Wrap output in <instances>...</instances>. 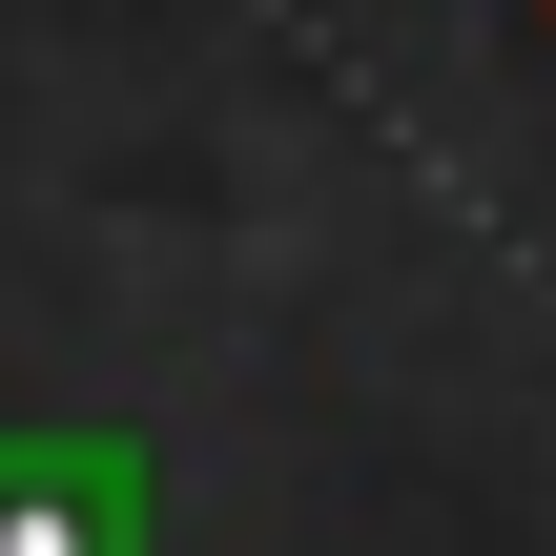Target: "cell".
<instances>
[{
    "label": "cell",
    "mask_w": 556,
    "mask_h": 556,
    "mask_svg": "<svg viewBox=\"0 0 556 556\" xmlns=\"http://www.w3.org/2000/svg\"><path fill=\"white\" fill-rule=\"evenodd\" d=\"M536 21H556V0H536Z\"/></svg>",
    "instance_id": "1"
}]
</instances>
